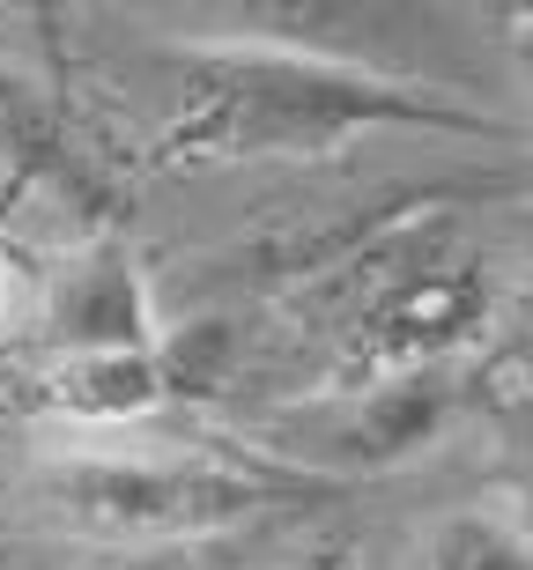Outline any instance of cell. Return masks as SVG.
<instances>
[{
  "label": "cell",
  "mask_w": 533,
  "mask_h": 570,
  "mask_svg": "<svg viewBox=\"0 0 533 570\" xmlns=\"http://www.w3.org/2000/svg\"><path fill=\"white\" fill-rule=\"evenodd\" d=\"M156 67L171 82V111L149 141L156 170H230V164H319L378 134H423V141H504L526 134L496 111L467 105L460 89L363 67L356 52L289 38H186L156 45Z\"/></svg>",
  "instance_id": "cell-1"
},
{
  "label": "cell",
  "mask_w": 533,
  "mask_h": 570,
  "mask_svg": "<svg viewBox=\"0 0 533 570\" xmlns=\"http://www.w3.org/2000/svg\"><path fill=\"white\" fill-rule=\"evenodd\" d=\"M16 497L52 533L89 549H193L259 527L297 504H334L348 489L297 474L215 430H52L22 452Z\"/></svg>",
  "instance_id": "cell-2"
},
{
  "label": "cell",
  "mask_w": 533,
  "mask_h": 570,
  "mask_svg": "<svg viewBox=\"0 0 533 570\" xmlns=\"http://www.w3.org/2000/svg\"><path fill=\"white\" fill-rule=\"evenodd\" d=\"M460 208H423L334 259L326 275L289 289V312L312 318L334 348L326 385H371L401 379V371H430L452 348H467L474 334H490V275L482 259L460 245Z\"/></svg>",
  "instance_id": "cell-3"
},
{
  "label": "cell",
  "mask_w": 533,
  "mask_h": 570,
  "mask_svg": "<svg viewBox=\"0 0 533 570\" xmlns=\"http://www.w3.org/2000/svg\"><path fill=\"white\" fill-rule=\"evenodd\" d=\"M452 393L460 385H452L445 363L401 371V379H371V385H312L304 401L259 415L253 452L348 489L356 474H378V466H401L407 452H423L445 430Z\"/></svg>",
  "instance_id": "cell-4"
},
{
  "label": "cell",
  "mask_w": 533,
  "mask_h": 570,
  "mask_svg": "<svg viewBox=\"0 0 533 570\" xmlns=\"http://www.w3.org/2000/svg\"><path fill=\"white\" fill-rule=\"evenodd\" d=\"M0 186H16L22 200L45 193L52 208H75L89 223L82 237H111V223L127 208V186H119L105 134L67 97L60 52L16 60L0 45Z\"/></svg>",
  "instance_id": "cell-5"
},
{
  "label": "cell",
  "mask_w": 533,
  "mask_h": 570,
  "mask_svg": "<svg viewBox=\"0 0 533 570\" xmlns=\"http://www.w3.org/2000/svg\"><path fill=\"white\" fill-rule=\"evenodd\" d=\"M164 341L141 259L119 237H82L45 267L38 289V348L45 356H141Z\"/></svg>",
  "instance_id": "cell-6"
},
{
  "label": "cell",
  "mask_w": 533,
  "mask_h": 570,
  "mask_svg": "<svg viewBox=\"0 0 533 570\" xmlns=\"http://www.w3.org/2000/svg\"><path fill=\"white\" fill-rule=\"evenodd\" d=\"M407 570H533V527H519L504 504H460L423 527Z\"/></svg>",
  "instance_id": "cell-7"
},
{
  "label": "cell",
  "mask_w": 533,
  "mask_h": 570,
  "mask_svg": "<svg viewBox=\"0 0 533 570\" xmlns=\"http://www.w3.org/2000/svg\"><path fill=\"white\" fill-rule=\"evenodd\" d=\"M490 430H496V466H504V511L533 527V393L490 385Z\"/></svg>",
  "instance_id": "cell-8"
},
{
  "label": "cell",
  "mask_w": 533,
  "mask_h": 570,
  "mask_svg": "<svg viewBox=\"0 0 533 570\" xmlns=\"http://www.w3.org/2000/svg\"><path fill=\"white\" fill-rule=\"evenodd\" d=\"M482 385L533 393V267H526V282L490 312V379Z\"/></svg>",
  "instance_id": "cell-9"
},
{
  "label": "cell",
  "mask_w": 533,
  "mask_h": 570,
  "mask_svg": "<svg viewBox=\"0 0 533 570\" xmlns=\"http://www.w3.org/2000/svg\"><path fill=\"white\" fill-rule=\"evenodd\" d=\"M16 208H22V193L0 186V312H8V267H16V253H8V223H16Z\"/></svg>",
  "instance_id": "cell-10"
},
{
  "label": "cell",
  "mask_w": 533,
  "mask_h": 570,
  "mask_svg": "<svg viewBox=\"0 0 533 570\" xmlns=\"http://www.w3.org/2000/svg\"><path fill=\"white\" fill-rule=\"evenodd\" d=\"M512 60H519V75L533 82V8H519V16H512Z\"/></svg>",
  "instance_id": "cell-11"
},
{
  "label": "cell",
  "mask_w": 533,
  "mask_h": 570,
  "mask_svg": "<svg viewBox=\"0 0 533 570\" xmlns=\"http://www.w3.org/2000/svg\"><path fill=\"white\" fill-rule=\"evenodd\" d=\"M275 570H356V563H348V549H304L297 563H275Z\"/></svg>",
  "instance_id": "cell-12"
}]
</instances>
